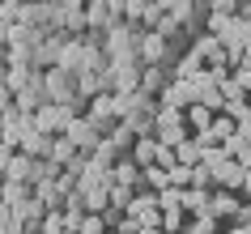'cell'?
Segmentation results:
<instances>
[{
	"label": "cell",
	"mask_w": 251,
	"mask_h": 234,
	"mask_svg": "<svg viewBox=\"0 0 251 234\" xmlns=\"http://www.w3.org/2000/svg\"><path fill=\"white\" fill-rule=\"evenodd\" d=\"M73 119H77V111H73V106H55V103H47L39 115H34V128H39L43 136H64Z\"/></svg>",
	"instance_id": "6da1fadb"
},
{
	"label": "cell",
	"mask_w": 251,
	"mask_h": 234,
	"mask_svg": "<svg viewBox=\"0 0 251 234\" xmlns=\"http://www.w3.org/2000/svg\"><path fill=\"white\" fill-rule=\"evenodd\" d=\"M132 43H136V60H141L145 68H158L162 64V55H166V39H162L158 30H136Z\"/></svg>",
	"instance_id": "7a4b0ae2"
},
{
	"label": "cell",
	"mask_w": 251,
	"mask_h": 234,
	"mask_svg": "<svg viewBox=\"0 0 251 234\" xmlns=\"http://www.w3.org/2000/svg\"><path fill=\"white\" fill-rule=\"evenodd\" d=\"M64 136H68V141H73V145L81 149V157H94L98 149H102V136H98V128H94V124H90L85 115H77V119H73Z\"/></svg>",
	"instance_id": "3957f363"
},
{
	"label": "cell",
	"mask_w": 251,
	"mask_h": 234,
	"mask_svg": "<svg viewBox=\"0 0 251 234\" xmlns=\"http://www.w3.org/2000/svg\"><path fill=\"white\" fill-rule=\"evenodd\" d=\"M162 106H175V111H192L200 106V94L192 81H166V90H162Z\"/></svg>",
	"instance_id": "277c9868"
},
{
	"label": "cell",
	"mask_w": 251,
	"mask_h": 234,
	"mask_svg": "<svg viewBox=\"0 0 251 234\" xmlns=\"http://www.w3.org/2000/svg\"><path fill=\"white\" fill-rule=\"evenodd\" d=\"M47 98H51L55 106H73L77 103V94H73V81H68V73L64 68H47Z\"/></svg>",
	"instance_id": "5b68a950"
},
{
	"label": "cell",
	"mask_w": 251,
	"mask_h": 234,
	"mask_svg": "<svg viewBox=\"0 0 251 234\" xmlns=\"http://www.w3.org/2000/svg\"><path fill=\"white\" fill-rule=\"evenodd\" d=\"M209 213L217 221H226V217H243V196L238 192H226V187H217L213 192V200H209Z\"/></svg>",
	"instance_id": "8992f818"
},
{
	"label": "cell",
	"mask_w": 251,
	"mask_h": 234,
	"mask_svg": "<svg viewBox=\"0 0 251 234\" xmlns=\"http://www.w3.org/2000/svg\"><path fill=\"white\" fill-rule=\"evenodd\" d=\"M34 162L39 157H30V154H4V179L9 183H30L34 179Z\"/></svg>",
	"instance_id": "52a82bcc"
},
{
	"label": "cell",
	"mask_w": 251,
	"mask_h": 234,
	"mask_svg": "<svg viewBox=\"0 0 251 234\" xmlns=\"http://www.w3.org/2000/svg\"><path fill=\"white\" fill-rule=\"evenodd\" d=\"M158 157H162V141H158V136H141V141L132 145V162H136L141 170L158 166Z\"/></svg>",
	"instance_id": "ba28073f"
},
{
	"label": "cell",
	"mask_w": 251,
	"mask_h": 234,
	"mask_svg": "<svg viewBox=\"0 0 251 234\" xmlns=\"http://www.w3.org/2000/svg\"><path fill=\"white\" fill-rule=\"evenodd\" d=\"M55 68H64V73H85V43H64V52H60V60H55Z\"/></svg>",
	"instance_id": "9c48e42d"
},
{
	"label": "cell",
	"mask_w": 251,
	"mask_h": 234,
	"mask_svg": "<svg viewBox=\"0 0 251 234\" xmlns=\"http://www.w3.org/2000/svg\"><path fill=\"white\" fill-rule=\"evenodd\" d=\"M111 187H115V183H111V175H106L102 187H94V192L85 196V213H98V217H106V213H111Z\"/></svg>",
	"instance_id": "30bf717a"
},
{
	"label": "cell",
	"mask_w": 251,
	"mask_h": 234,
	"mask_svg": "<svg viewBox=\"0 0 251 234\" xmlns=\"http://www.w3.org/2000/svg\"><path fill=\"white\" fill-rule=\"evenodd\" d=\"M179 192H183V187H179ZM209 200H213V192L187 187V192H183V213H192V217H209Z\"/></svg>",
	"instance_id": "8fae6325"
},
{
	"label": "cell",
	"mask_w": 251,
	"mask_h": 234,
	"mask_svg": "<svg viewBox=\"0 0 251 234\" xmlns=\"http://www.w3.org/2000/svg\"><path fill=\"white\" fill-rule=\"evenodd\" d=\"M247 170H251V166H243V162H230V166L222 170V179H217V187H226V192H238V196H243V183H247Z\"/></svg>",
	"instance_id": "7c38bea8"
},
{
	"label": "cell",
	"mask_w": 251,
	"mask_h": 234,
	"mask_svg": "<svg viewBox=\"0 0 251 234\" xmlns=\"http://www.w3.org/2000/svg\"><path fill=\"white\" fill-rule=\"evenodd\" d=\"M230 162H234V157L226 154L222 145H213V149H204V157H200V166H204V170H213V179H222V170L230 166Z\"/></svg>",
	"instance_id": "4fadbf2b"
},
{
	"label": "cell",
	"mask_w": 251,
	"mask_h": 234,
	"mask_svg": "<svg viewBox=\"0 0 251 234\" xmlns=\"http://www.w3.org/2000/svg\"><path fill=\"white\" fill-rule=\"evenodd\" d=\"M30 200V183H9L4 179V208H22Z\"/></svg>",
	"instance_id": "5bb4252c"
},
{
	"label": "cell",
	"mask_w": 251,
	"mask_h": 234,
	"mask_svg": "<svg viewBox=\"0 0 251 234\" xmlns=\"http://www.w3.org/2000/svg\"><path fill=\"white\" fill-rule=\"evenodd\" d=\"M213 119H217V115H213L209 106H192V111H187V124H192V136H196V132H209V128H213Z\"/></svg>",
	"instance_id": "9a60e30c"
},
{
	"label": "cell",
	"mask_w": 251,
	"mask_h": 234,
	"mask_svg": "<svg viewBox=\"0 0 251 234\" xmlns=\"http://www.w3.org/2000/svg\"><path fill=\"white\" fill-rule=\"evenodd\" d=\"M145 183L153 187V196H162L166 187H171V170H162V166H149V170H145Z\"/></svg>",
	"instance_id": "2e32d148"
},
{
	"label": "cell",
	"mask_w": 251,
	"mask_h": 234,
	"mask_svg": "<svg viewBox=\"0 0 251 234\" xmlns=\"http://www.w3.org/2000/svg\"><path fill=\"white\" fill-rule=\"evenodd\" d=\"M43 234H64L68 230V213H60V208H51L47 217H43V226H39Z\"/></svg>",
	"instance_id": "e0dca14e"
},
{
	"label": "cell",
	"mask_w": 251,
	"mask_h": 234,
	"mask_svg": "<svg viewBox=\"0 0 251 234\" xmlns=\"http://www.w3.org/2000/svg\"><path fill=\"white\" fill-rule=\"evenodd\" d=\"M132 200H136L132 187H119V183L111 187V208H115V213H128V205H132Z\"/></svg>",
	"instance_id": "ac0fdd59"
},
{
	"label": "cell",
	"mask_w": 251,
	"mask_h": 234,
	"mask_svg": "<svg viewBox=\"0 0 251 234\" xmlns=\"http://www.w3.org/2000/svg\"><path fill=\"white\" fill-rule=\"evenodd\" d=\"M213 132H217V141H230V136H234V132H238V124H234V119H230V115H217V119H213Z\"/></svg>",
	"instance_id": "d6986e66"
},
{
	"label": "cell",
	"mask_w": 251,
	"mask_h": 234,
	"mask_svg": "<svg viewBox=\"0 0 251 234\" xmlns=\"http://www.w3.org/2000/svg\"><path fill=\"white\" fill-rule=\"evenodd\" d=\"M217 230H222V221L213 217V213H209V217H196L192 226H187V234H217Z\"/></svg>",
	"instance_id": "ffe728a7"
},
{
	"label": "cell",
	"mask_w": 251,
	"mask_h": 234,
	"mask_svg": "<svg viewBox=\"0 0 251 234\" xmlns=\"http://www.w3.org/2000/svg\"><path fill=\"white\" fill-rule=\"evenodd\" d=\"M183 217H187V213H162V234H179V230H187Z\"/></svg>",
	"instance_id": "44dd1931"
},
{
	"label": "cell",
	"mask_w": 251,
	"mask_h": 234,
	"mask_svg": "<svg viewBox=\"0 0 251 234\" xmlns=\"http://www.w3.org/2000/svg\"><path fill=\"white\" fill-rule=\"evenodd\" d=\"M234 81L243 85V94L251 98V64H238V68H234Z\"/></svg>",
	"instance_id": "7402d4cb"
},
{
	"label": "cell",
	"mask_w": 251,
	"mask_h": 234,
	"mask_svg": "<svg viewBox=\"0 0 251 234\" xmlns=\"http://www.w3.org/2000/svg\"><path fill=\"white\" fill-rule=\"evenodd\" d=\"M175 30H179V22H175V17H162V22H158V34H162V39H171Z\"/></svg>",
	"instance_id": "603a6c76"
},
{
	"label": "cell",
	"mask_w": 251,
	"mask_h": 234,
	"mask_svg": "<svg viewBox=\"0 0 251 234\" xmlns=\"http://www.w3.org/2000/svg\"><path fill=\"white\" fill-rule=\"evenodd\" d=\"M226 234H251V226H247V221H238L234 230H226Z\"/></svg>",
	"instance_id": "cb8c5ba5"
},
{
	"label": "cell",
	"mask_w": 251,
	"mask_h": 234,
	"mask_svg": "<svg viewBox=\"0 0 251 234\" xmlns=\"http://www.w3.org/2000/svg\"><path fill=\"white\" fill-rule=\"evenodd\" d=\"M238 221H247V226H251V205H243V217H238Z\"/></svg>",
	"instance_id": "d4e9b609"
},
{
	"label": "cell",
	"mask_w": 251,
	"mask_h": 234,
	"mask_svg": "<svg viewBox=\"0 0 251 234\" xmlns=\"http://www.w3.org/2000/svg\"><path fill=\"white\" fill-rule=\"evenodd\" d=\"M247 103H251V98H247Z\"/></svg>",
	"instance_id": "484cf974"
}]
</instances>
